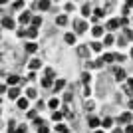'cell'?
Instances as JSON below:
<instances>
[{
  "mask_svg": "<svg viewBox=\"0 0 133 133\" xmlns=\"http://www.w3.org/2000/svg\"><path fill=\"white\" fill-rule=\"evenodd\" d=\"M64 40H66V44H74V42H76V34H74V32H68Z\"/></svg>",
  "mask_w": 133,
  "mask_h": 133,
  "instance_id": "14",
  "label": "cell"
},
{
  "mask_svg": "<svg viewBox=\"0 0 133 133\" xmlns=\"http://www.w3.org/2000/svg\"><path fill=\"white\" fill-rule=\"evenodd\" d=\"M95 133H103V131H101V129H99V131H95Z\"/></svg>",
  "mask_w": 133,
  "mask_h": 133,
  "instance_id": "52",
  "label": "cell"
},
{
  "mask_svg": "<svg viewBox=\"0 0 133 133\" xmlns=\"http://www.w3.org/2000/svg\"><path fill=\"white\" fill-rule=\"evenodd\" d=\"M20 82H22V79H20V76H8V83H10L12 88H16Z\"/></svg>",
  "mask_w": 133,
  "mask_h": 133,
  "instance_id": "7",
  "label": "cell"
},
{
  "mask_svg": "<svg viewBox=\"0 0 133 133\" xmlns=\"http://www.w3.org/2000/svg\"><path fill=\"white\" fill-rule=\"evenodd\" d=\"M20 22H22V24H28V22H32V14H30V12H24L22 16H20Z\"/></svg>",
  "mask_w": 133,
  "mask_h": 133,
  "instance_id": "11",
  "label": "cell"
},
{
  "mask_svg": "<svg viewBox=\"0 0 133 133\" xmlns=\"http://www.w3.org/2000/svg\"><path fill=\"white\" fill-rule=\"evenodd\" d=\"M52 82H54V79H50V78H44V79H42V85H44V88H50V85H52Z\"/></svg>",
  "mask_w": 133,
  "mask_h": 133,
  "instance_id": "32",
  "label": "cell"
},
{
  "mask_svg": "<svg viewBox=\"0 0 133 133\" xmlns=\"http://www.w3.org/2000/svg\"><path fill=\"white\" fill-rule=\"evenodd\" d=\"M58 105H60V101L56 99V97H52V99H50V101H48V107H50V109H52V111H56V107H58Z\"/></svg>",
  "mask_w": 133,
  "mask_h": 133,
  "instance_id": "19",
  "label": "cell"
},
{
  "mask_svg": "<svg viewBox=\"0 0 133 133\" xmlns=\"http://www.w3.org/2000/svg\"><path fill=\"white\" fill-rule=\"evenodd\" d=\"M125 38L133 42V30H125Z\"/></svg>",
  "mask_w": 133,
  "mask_h": 133,
  "instance_id": "39",
  "label": "cell"
},
{
  "mask_svg": "<svg viewBox=\"0 0 133 133\" xmlns=\"http://www.w3.org/2000/svg\"><path fill=\"white\" fill-rule=\"evenodd\" d=\"M16 133H28V129H26V125H24V123H22V125H20V127H18V129H16Z\"/></svg>",
  "mask_w": 133,
  "mask_h": 133,
  "instance_id": "40",
  "label": "cell"
},
{
  "mask_svg": "<svg viewBox=\"0 0 133 133\" xmlns=\"http://www.w3.org/2000/svg\"><path fill=\"white\" fill-rule=\"evenodd\" d=\"M26 95L30 97V99H34V97H36V89H34V88H28L26 89Z\"/></svg>",
  "mask_w": 133,
  "mask_h": 133,
  "instance_id": "27",
  "label": "cell"
},
{
  "mask_svg": "<svg viewBox=\"0 0 133 133\" xmlns=\"http://www.w3.org/2000/svg\"><path fill=\"white\" fill-rule=\"evenodd\" d=\"M22 6H24V2H22V0H20V2H12V8H14V10L22 8Z\"/></svg>",
  "mask_w": 133,
  "mask_h": 133,
  "instance_id": "37",
  "label": "cell"
},
{
  "mask_svg": "<svg viewBox=\"0 0 133 133\" xmlns=\"http://www.w3.org/2000/svg\"><path fill=\"white\" fill-rule=\"evenodd\" d=\"M113 42H115V38L111 34H107L105 38H103V46H113Z\"/></svg>",
  "mask_w": 133,
  "mask_h": 133,
  "instance_id": "17",
  "label": "cell"
},
{
  "mask_svg": "<svg viewBox=\"0 0 133 133\" xmlns=\"http://www.w3.org/2000/svg\"><path fill=\"white\" fill-rule=\"evenodd\" d=\"M34 123H36L38 127H42V125H44V119H40V117H36V119H34Z\"/></svg>",
  "mask_w": 133,
  "mask_h": 133,
  "instance_id": "42",
  "label": "cell"
},
{
  "mask_svg": "<svg viewBox=\"0 0 133 133\" xmlns=\"http://www.w3.org/2000/svg\"><path fill=\"white\" fill-rule=\"evenodd\" d=\"M36 8H40V10H50V2L48 0H40L38 4H34Z\"/></svg>",
  "mask_w": 133,
  "mask_h": 133,
  "instance_id": "8",
  "label": "cell"
},
{
  "mask_svg": "<svg viewBox=\"0 0 133 133\" xmlns=\"http://www.w3.org/2000/svg\"><path fill=\"white\" fill-rule=\"evenodd\" d=\"M99 123H101V121L97 119V117H89V127L95 129V127H99Z\"/></svg>",
  "mask_w": 133,
  "mask_h": 133,
  "instance_id": "21",
  "label": "cell"
},
{
  "mask_svg": "<svg viewBox=\"0 0 133 133\" xmlns=\"http://www.w3.org/2000/svg\"><path fill=\"white\" fill-rule=\"evenodd\" d=\"M101 125H103V127H111V125H113V119H111V117H105V119L101 121Z\"/></svg>",
  "mask_w": 133,
  "mask_h": 133,
  "instance_id": "26",
  "label": "cell"
},
{
  "mask_svg": "<svg viewBox=\"0 0 133 133\" xmlns=\"http://www.w3.org/2000/svg\"><path fill=\"white\" fill-rule=\"evenodd\" d=\"M2 26H4V28H14V20H12L10 16L2 18Z\"/></svg>",
  "mask_w": 133,
  "mask_h": 133,
  "instance_id": "10",
  "label": "cell"
},
{
  "mask_svg": "<svg viewBox=\"0 0 133 133\" xmlns=\"http://www.w3.org/2000/svg\"><path fill=\"white\" fill-rule=\"evenodd\" d=\"M125 133H133V125H127V127H125Z\"/></svg>",
  "mask_w": 133,
  "mask_h": 133,
  "instance_id": "48",
  "label": "cell"
},
{
  "mask_svg": "<svg viewBox=\"0 0 133 133\" xmlns=\"http://www.w3.org/2000/svg\"><path fill=\"white\" fill-rule=\"evenodd\" d=\"M89 78H91V76H89L88 72H83V74H82V82H83V83H88V82H89Z\"/></svg>",
  "mask_w": 133,
  "mask_h": 133,
  "instance_id": "36",
  "label": "cell"
},
{
  "mask_svg": "<svg viewBox=\"0 0 133 133\" xmlns=\"http://www.w3.org/2000/svg\"><path fill=\"white\" fill-rule=\"evenodd\" d=\"M131 113H129V111H125V113H121V115H119V123H129V125H131Z\"/></svg>",
  "mask_w": 133,
  "mask_h": 133,
  "instance_id": "6",
  "label": "cell"
},
{
  "mask_svg": "<svg viewBox=\"0 0 133 133\" xmlns=\"http://www.w3.org/2000/svg\"><path fill=\"white\" fill-rule=\"evenodd\" d=\"M103 14H105V10H103V8H95V10H94V16L97 18V20H99V18L103 16Z\"/></svg>",
  "mask_w": 133,
  "mask_h": 133,
  "instance_id": "23",
  "label": "cell"
},
{
  "mask_svg": "<svg viewBox=\"0 0 133 133\" xmlns=\"http://www.w3.org/2000/svg\"><path fill=\"white\" fill-rule=\"evenodd\" d=\"M38 133H50V131H48V127H46V125H42V127L38 129Z\"/></svg>",
  "mask_w": 133,
  "mask_h": 133,
  "instance_id": "44",
  "label": "cell"
},
{
  "mask_svg": "<svg viewBox=\"0 0 133 133\" xmlns=\"http://www.w3.org/2000/svg\"><path fill=\"white\" fill-rule=\"evenodd\" d=\"M4 91H6V88H4V85H0V94H4Z\"/></svg>",
  "mask_w": 133,
  "mask_h": 133,
  "instance_id": "49",
  "label": "cell"
},
{
  "mask_svg": "<svg viewBox=\"0 0 133 133\" xmlns=\"http://www.w3.org/2000/svg\"><path fill=\"white\" fill-rule=\"evenodd\" d=\"M89 94H91V89H89V85H85V88H83V95H85V97H88Z\"/></svg>",
  "mask_w": 133,
  "mask_h": 133,
  "instance_id": "43",
  "label": "cell"
},
{
  "mask_svg": "<svg viewBox=\"0 0 133 133\" xmlns=\"http://www.w3.org/2000/svg\"><path fill=\"white\" fill-rule=\"evenodd\" d=\"M34 78H36V72H32V74H28V82H32Z\"/></svg>",
  "mask_w": 133,
  "mask_h": 133,
  "instance_id": "47",
  "label": "cell"
},
{
  "mask_svg": "<svg viewBox=\"0 0 133 133\" xmlns=\"http://www.w3.org/2000/svg\"><path fill=\"white\" fill-rule=\"evenodd\" d=\"M127 24H129L127 18H121V20H119V26H127Z\"/></svg>",
  "mask_w": 133,
  "mask_h": 133,
  "instance_id": "45",
  "label": "cell"
},
{
  "mask_svg": "<svg viewBox=\"0 0 133 133\" xmlns=\"http://www.w3.org/2000/svg\"><path fill=\"white\" fill-rule=\"evenodd\" d=\"M8 129H10V133H14V129H16V121H8Z\"/></svg>",
  "mask_w": 133,
  "mask_h": 133,
  "instance_id": "38",
  "label": "cell"
},
{
  "mask_svg": "<svg viewBox=\"0 0 133 133\" xmlns=\"http://www.w3.org/2000/svg\"><path fill=\"white\" fill-rule=\"evenodd\" d=\"M36 34H38L36 28H28V38H36Z\"/></svg>",
  "mask_w": 133,
  "mask_h": 133,
  "instance_id": "29",
  "label": "cell"
},
{
  "mask_svg": "<svg viewBox=\"0 0 133 133\" xmlns=\"http://www.w3.org/2000/svg\"><path fill=\"white\" fill-rule=\"evenodd\" d=\"M103 32H105V26H99V24H97V26L91 28V34H94L95 38H101V36H103Z\"/></svg>",
  "mask_w": 133,
  "mask_h": 133,
  "instance_id": "2",
  "label": "cell"
},
{
  "mask_svg": "<svg viewBox=\"0 0 133 133\" xmlns=\"http://www.w3.org/2000/svg\"><path fill=\"white\" fill-rule=\"evenodd\" d=\"M78 56L88 58V56H89V48H88V46H79V48H78Z\"/></svg>",
  "mask_w": 133,
  "mask_h": 133,
  "instance_id": "9",
  "label": "cell"
},
{
  "mask_svg": "<svg viewBox=\"0 0 133 133\" xmlns=\"http://www.w3.org/2000/svg\"><path fill=\"white\" fill-rule=\"evenodd\" d=\"M36 48H38V46L34 44V42H32V44H26V52H28V54H34V52H36Z\"/></svg>",
  "mask_w": 133,
  "mask_h": 133,
  "instance_id": "24",
  "label": "cell"
},
{
  "mask_svg": "<svg viewBox=\"0 0 133 133\" xmlns=\"http://www.w3.org/2000/svg\"><path fill=\"white\" fill-rule=\"evenodd\" d=\"M28 117H30V119H36V111H28Z\"/></svg>",
  "mask_w": 133,
  "mask_h": 133,
  "instance_id": "46",
  "label": "cell"
},
{
  "mask_svg": "<svg viewBox=\"0 0 133 133\" xmlns=\"http://www.w3.org/2000/svg\"><path fill=\"white\" fill-rule=\"evenodd\" d=\"M74 28H76L74 34H83L88 30V22H85V20H76V22H74Z\"/></svg>",
  "mask_w": 133,
  "mask_h": 133,
  "instance_id": "1",
  "label": "cell"
},
{
  "mask_svg": "<svg viewBox=\"0 0 133 133\" xmlns=\"http://www.w3.org/2000/svg\"><path fill=\"white\" fill-rule=\"evenodd\" d=\"M18 107H20V109H26L28 107V97H18Z\"/></svg>",
  "mask_w": 133,
  "mask_h": 133,
  "instance_id": "16",
  "label": "cell"
},
{
  "mask_svg": "<svg viewBox=\"0 0 133 133\" xmlns=\"http://www.w3.org/2000/svg\"><path fill=\"white\" fill-rule=\"evenodd\" d=\"M117 46H121V48H123V46H127V38H125V36L119 38V40H117Z\"/></svg>",
  "mask_w": 133,
  "mask_h": 133,
  "instance_id": "35",
  "label": "cell"
},
{
  "mask_svg": "<svg viewBox=\"0 0 133 133\" xmlns=\"http://www.w3.org/2000/svg\"><path fill=\"white\" fill-rule=\"evenodd\" d=\"M101 62H103V64H111V62H115V60H113V54H103V56H101Z\"/></svg>",
  "mask_w": 133,
  "mask_h": 133,
  "instance_id": "18",
  "label": "cell"
},
{
  "mask_svg": "<svg viewBox=\"0 0 133 133\" xmlns=\"http://www.w3.org/2000/svg\"><path fill=\"white\" fill-rule=\"evenodd\" d=\"M8 97L10 99H18L20 97V88H10L8 89Z\"/></svg>",
  "mask_w": 133,
  "mask_h": 133,
  "instance_id": "5",
  "label": "cell"
},
{
  "mask_svg": "<svg viewBox=\"0 0 133 133\" xmlns=\"http://www.w3.org/2000/svg\"><path fill=\"white\" fill-rule=\"evenodd\" d=\"M113 133H123V131H121V129H113Z\"/></svg>",
  "mask_w": 133,
  "mask_h": 133,
  "instance_id": "50",
  "label": "cell"
},
{
  "mask_svg": "<svg viewBox=\"0 0 133 133\" xmlns=\"http://www.w3.org/2000/svg\"><path fill=\"white\" fill-rule=\"evenodd\" d=\"M32 28H36V30H38V26H42V18L40 16H32Z\"/></svg>",
  "mask_w": 133,
  "mask_h": 133,
  "instance_id": "13",
  "label": "cell"
},
{
  "mask_svg": "<svg viewBox=\"0 0 133 133\" xmlns=\"http://www.w3.org/2000/svg\"><path fill=\"white\" fill-rule=\"evenodd\" d=\"M129 107H131V109H133V99H129Z\"/></svg>",
  "mask_w": 133,
  "mask_h": 133,
  "instance_id": "51",
  "label": "cell"
},
{
  "mask_svg": "<svg viewBox=\"0 0 133 133\" xmlns=\"http://www.w3.org/2000/svg\"><path fill=\"white\" fill-rule=\"evenodd\" d=\"M56 131H58V133H68V127L64 125V123H58V127H56Z\"/></svg>",
  "mask_w": 133,
  "mask_h": 133,
  "instance_id": "28",
  "label": "cell"
},
{
  "mask_svg": "<svg viewBox=\"0 0 133 133\" xmlns=\"http://www.w3.org/2000/svg\"><path fill=\"white\" fill-rule=\"evenodd\" d=\"M117 28H119V20L117 18H111L109 22L105 24V30H117Z\"/></svg>",
  "mask_w": 133,
  "mask_h": 133,
  "instance_id": "4",
  "label": "cell"
},
{
  "mask_svg": "<svg viewBox=\"0 0 133 133\" xmlns=\"http://www.w3.org/2000/svg\"><path fill=\"white\" fill-rule=\"evenodd\" d=\"M40 66H42V62H40V60H32V62H30V70H32V72H34V70H38Z\"/></svg>",
  "mask_w": 133,
  "mask_h": 133,
  "instance_id": "22",
  "label": "cell"
},
{
  "mask_svg": "<svg viewBox=\"0 0 133 133\" xmlns=\"http://www.w3.org/2000/svg\"><path fill=\"white\" fill-rule=\"evenodd\" d=\"M26 36H28V30L20 28V30H18V38H26Z\"/></svg>",
  "mask_w": 133,
  "mask_h": 133,
  "instance_id": "33",
  "label": "cell"
},
{
  "mask_svg": "<svg viewBox=\"0 0 133 133\" xmlns=\"http://www.w3.org/2000/svg\"><path fill=\"white\" fill-rule=\"evenodd\" d=\"M113 60H115V62H123L125 58H123L121 54H113Z\"/></svg>",
  "mask_w": 133,
  "mask_h": 133,
  "instance_id": "41",
  "label": "cell"
},
{
  "mask_svg": "<svg viewBox=\"0 0 133 133\" xmlns=\"http://www.w3.org/2000/svg\"><path fill=\"white\" fill-rule=\"evenodd\" d=\"M101 48H103V44H99V42H91V46H89V50L94 52H101Z\"/></svg>",
  "mask_w": 133,
  "mask_h": 133,
  "instance_id": "20",
  "label": "cell"
},
{
  "mask_svg": "<svg viewBox=\"0 0 133 133\" xmlns=\"http://www.w3.org/2000/svg\"><path fill=\"white\" fill-rule=\"evenodd\" d=\"M56 24H58V26H66V24H68V16H66V14L58 16V18H56Z\"/></svg>",
  "mask_w": 133,
  "mask_h": 133,
  "instance_id": "12",
  "label": "cell"
},
{
  "mask_svg": "<svg viewBox=\"0 0 133 133\" xmlns=\"http://www.w3.org/2000/svg\"><path fill=\"white\" fill-rule=\"evenodd\" d=\"M82 12H83V16H89V4H88V2L82 6Z\"/></svg>",
  "mask_w": 133,
  "mask_h": 133,
  "instance_id": "31",
  "label": "cell"
},
{
  "mask_svg": "<svg viewBox=\"0 0 133 133\" xmlns=\"http://www.w3.org/2000/svg\"><path fill=\"white\" fill-rule=\"evenodd\" d=\"M64 85H66V82H64V79H58V82L54 83V91H62Z\"/></svg>",
  "mask_w": 133,
  "mask_h": 133,
  "instance_id": "15",
  "label": "cell"
},
{
  "mask_svg": "<svg viewBox=\"0 0 133 133\" xmlns=\"http://www.w3.org/2000/svg\"><path fill=\"white\" fill-rule=\"evenodd\" d=\"M113 76H115L117 82H123V79L127 78V74H125V70H121V68H117L115 72H113Z\"/></svg>",
  "mask_w": 133,
  "mask_h": 133,
  "instance_id": "3",
  "label": "cell"
},
{
  "mask_svg": "<svg viewBox=\"0 0 133 133\" xmlns=\"http://www.w3.org/2000/svg\"><path fill=\"white\" fill-rule=\"evenodd\" d=\"M131 58H133V48H131Z\"/></svg>",
  "mask_w": 133,
  "mask_h": 133,
  "instance_id": "53",
  "label": "cell"
},
{
  "mask_svg": "<svg viewBox=\"0 0 133 133\" xmlns=\"http://www.w3.org/2000/svg\"><path fill=\"white\" fill-rule=\"evenodd\" d=\"M125 91H127L129 95L133 94V78H129V79H127V89H125Z\"/></svg>",
  "mask_w": 133,
  "mask_h": 133,
  "instance_id": "25",
  "label": "cell"
},
{
  "mask_svg": "<svg viewBox=\"0 0 133 133\" xmlns=\"http://www.w3.org/2000/svg\"><path fill=\"white\" fill-rule=\"evenodd\" d=\"M62 115H64V113H60V111H54V113H52L54 121H60V119H62Z\"/></svg>",
  "mask_w": 133,
  "mask_h": 133,
  "instance_id": "34",
  "label": "cell"
},
{
  "mask_svg": "<svg viewBox=\"0 0 133 133\" xmlns=\"http://www.w3.org/2000/svg\"><path fill=\"white\" fill-rule=\"evenodd\" d=\"M54 70H52V68H46V78H50V79H54Z\"/></svg>",
  "mask_w": 133,
  "mask_h": 133,
  "instance_id": "30",
  "label": "cell"
}]
</instances>
